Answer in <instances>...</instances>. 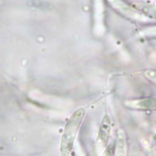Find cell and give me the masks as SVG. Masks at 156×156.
I'll use <instances>...</instances> for the list:
<instances>
[{
  "instance_id": "cell-1",
  "label": "cell",
  "mask_w": 156,
  "mask_h": 156,
  "mask_svg": "<svg viewBox=\"0 0 156 156\" xmlns=\"http://www.w3.org/2000/svg\"><path fill=\"white\" fill-rule=\"evenodd\" d=\"M85 114L84 109L80 108L74 112L69 119L61 139V156H70L76 136Z\"/></svg>"
},
{
  "instance_id": "cell-4",
  "label": "cell",
  "mask_w": 156,
  "mask_h": 156,
  "mask_svg": "<svg viewBox=\"0 0 156 156\" xmlns=\"http://www.w3.org/2000/svg\"><path fill=\"white\" fill-rule=\"evenodd\" d=\"M136 6L139 11L156 18V6L142 4H136Z\"/></svg>"
},
{
  "instance_id": "cell-3",
  "label": "cell",
  "mask_w": 156,
  "mask_h": 156,
  "mask_svg": "<svg viewBox=\"0 0 156 156\" xmlns=\"http://www.w3.org/2000/svg\"><path fill=\"white\" fill-rule=\"evenodd\" d=\"M128 105L136 109L156 111V98L135 100L128 103Z\"/></svg>"
},
{
  "instance_id": "cell-5",
  "label": "cell",
  "mask_w": 156,
  "mask_h": 156,
  "mask_svg": "<svg viewBox=\"0 0 156 156\" xmlns=\"http://www.w3.org/2000/svg\"><path fill=\"white\" fill-rule=\"evenodd\" d=\"M141 34L143 36L156 37V26L149 27L144 29L141 32Z\"/></svg>"
},
{
  "instance_id": "cell-7",
  "label": "cell",
  "mask_w": 156,
  "mask_h": 156,
  "mask_svg": "<svg viewBox=\"0 0 156 156\" xmlns=\"http://www.w3.org/2000/svg\"><path fill=\"white\" fill-rule=\"evenodd\" d=\"M147 78L156 83V72L152 71H147L145 72Z\"/></svg>"
},
{
  "instance_id": "cell-2",
  "label": "cell",
  "mask_w": 156,
  "mask_h": 156,
  "mask_svg": "<svg viewBox=\"0 0 156 156\" xmlns=\"http://www.w3.org/2000/svg\"><path fill=\"white\" fill-rule=\"evenodd\" d=\"M111 131V120L108 115H105L102 121L96 145L99 147L104 148L107 145Z\"/></svg>"
},
{
  "instance_id": "cell-6",
  "label": "cell",
  "mask_w": 156,
  "mask_h": 156,
  "mask_svg": "<svg viewBox=\"0 0 156 156\" xmlns=\"http://www.w3.org/2000/svg\"><path fill=\"white\" fill-rule=\"evenodd\" d=\"M114 153V147L113 145L110 144L105 149L101 156H113Z\"/></svg>"
}]
</instances>
